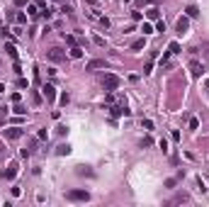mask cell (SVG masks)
Returning a JSON list of instances; mask_svg holds the SVG:
<instances>
[{
    "label": "cell",
    "mask_w": 209,
    "mask_h": 207,
    "mask_svg": "<svg viewBox=\"0 0 209 207\" xmlns=\"http://www.w3.org/2000/svg\"><path fill=\"white\" fill-rule=\"evenodd\" d=\"M66 197L73 200V202H85V200H90V193H88V190H68Z\"/></svg>",
    "instance_id": "6da1fadb"
},
{
    "label": "cell",
    "mask_w": 209,
    "mask_h": 207,
    "mask_svg": "<svg viewBox=\"0 0 209 207\" xmlns=\"http://www.w3.org/2000/svg\"><path fill=\"white\" fill-rule=\"evenodd\" d=\"M117 88H119V78H117L114 73H107V76H104V90L112 93V90H117Z\"/></svg>",
    "instance_id": "7a4b0ae2"
},
{
    "label": "cell",
    "mask_w": 209,
    "mask_h": 207,
    "mask_svg": "<svg viewBox=\"0 0 209 207\" xmlns=\"http://www.w3.org/2000/svg\"><path fill=\"white\" fill-rule=\"evenodd\" d=\"M46 59L59 64V61H66V54H63L61 49H56V46H54V49H49V51H46Z\"/></svg>",
    "instance_id": "3957f363"
},
{
    "label": "cell",
    "mask_w": 209,
    "mask_h": 207,
    "mask_svg": "<svg viewBox=\"0 0 209 207\" xmlns=\"http://www.w3.org/2000/svg\"><path fill=\"white\" fill-rule=\"evenodd\" d=\"M2 134H5V139H20L25 132H22V127H10V129H2Z\"/></svg>",
    "instance_id": "277c9868"
},
{
    "label": "cell",
    "mask_w": 209,
    "mask_h": 207,
    "mask_svg": "<svg viewBox=\"0 0 209 207\" xmlns=\"http://www.w3.org/2000/svg\"><path fill=\"white\" fill-rule=\"evenodd\" d=\"M41 93H44V98H46L49 103H54V100H56V88H54L51 83H46V85L41 88Z\"/></svg>",
    "instance_id": "5b68a950"
},
{
    "label": "cell",
    "mask_w": 209,
    "mask_h": 207,
    "mask_svg": "<svg viewBox=\"0 0 209 207\" xmlns=\"http://www.w3.org/2000/svg\"><path fill=\"white\" fill-rule=\"evenodd\" d=\"M190 73H192L195 78H200V76H202V64H200L197 59H192V61H190Z\"/></svg>",
    "instance_id": "8992f818"
},
{
    "label": "cell",
    "mask_w": 209,
    "mask_h": 207,
    "mask_svg": "<svg viewBox=\"0 0 209 207\" xmlns=\"http://www.w3.org/2000/svg\"><path fill=\"white\" fill-rule=\"evenodd\" d=\"M107 64H104L102 59H95V61H88V66H85V71H95V68H104Z\"/></svg>",
    "instance_id": "52a82bcc"
},
{
    "label": "cell",
    "mask_w": 209,
    "mask_h": 207,
    "mask_svg": "<svg viewBox=\"0 0 209 207\" xmlns=\"http://www.w3.org/2000/svg\"><path fill=\"white\" fill-rule=\"evenodd\" d=\"M15 175H17V166H15V163H12V166H7V168L2 171V178H7V180H12Z\"/></svg>",
    "instance_id": "ba28073f"
},
{
    "label": "cell",
    "mask_w": 209,
    "mask_h": 207,
    "mask_svg": "<svg viewBox=\"0 0 209 207\" xmlns=\"http://www.w3.org/2000/svg\"><path fill=\"white\" fill-rule=\"evenodd\" d=\"M187 27H190V20L187 17H180L177 20V32H187Z\"/></svg>",
    "instance_id": "9c48e42d"
},
{
    "label": "cell",
    "mask_w": 209,
    "mask_h": 207,
    "mask_svg": "<svg viewBox=\"0 0 209 207\" xmlns=\"http://www.w3.org/2000/svg\"><path fill=\"white\" fill-rule=\"evenodd\" d=\"M5 51H7L10 59H17V49H15V44H5Z\"/></svg>",
    "instance_id": "30bf717a"
},
{
    "label": "cell",
    "mask_w": 209,
    "mask_h": 207,
    "mask_svg": "<svg viewBox=\"0 0 209 207\" xmlns=\"http://www.w3.org/2000/svg\"><path fill=\"white\" fill-rule=\"evenodd\" d=\"M56 154H59V156H68V154H70V146H68V144H61V146L56 149Z\"/></svg>",
    "instance_id": "8fae6325"
},
{
    "label": "cell",
    "mask_w": 209,
    "mask_h": 207,
    "mask_svg": "<svg viewBox=\"0 0 209 207\" xmlns=\"http://www.w3.org/2000/svg\"><path fill=\"white\" fill-rule=\"evenodd\" d=\"M143 44H146V39H136V41L131 44V49H134V51H139V49H143Z\"/></svg>",
    "instance_id": "7c38bea8"
},
{
    "label": "cell",
    "mask_w": 209,
    "mask_h": 207,
    "mask_svg": "<svg viewBox=\"0 0 209 207\" xmlns=\"http://www.w3.org/2000/svg\"><path fill=\"white\" fill-rule=\"evenodd\" d=\"M27 12H29V17H36V15H39L41 10H39L36 5H29V7H27Z\"/></svg>",
    "instance_id": "4fadbf2b"
},
{
    "label": "cell",
    "mask_w": 209,
    "mask_h": 207,
    "mask_svg": "<svg viewBox=\"0 0 209 207\" xmlns=\"http://www.w3.org/2000/svg\"><path fill=\"white\" fill-rule=\"evenodd\" d=\"M168 51H170V54H180V44H177V41H170Z\"/></svg>",
    "instance_id": "5bb4252c"
},
{
    "label": "cell",
    "mask_w": 209,
    "mask_h": 207,
    "mask_svg": "<svg viewBox=\"0 0 209 207\" xmlns=\"http://www.w3.org/2000/svg\"><path fill=\"white\" fill-rule=\"evenodd\" d=\"M70 56H73V59H80V56H83V49L73 46V49H70Z\"/></svg>",
    "instance_id": "9a60e30c"
},
{
    "label": "cell",
    "mask_w": 209,
    "mask_h": 207,
    "mask_svg": "<svg viewBox=\"0 0 209 207\" xmlns=\"http://www.w3.org/2000/svg\"><path fill=\"white\" fill-rule=\"evenodd\" d=\"M5 119H7V107H0V127L5 124Z\"/></svg>",
    "instance_id": "2e32d148"
},
{
    "label": "cell",
    "mask_w": 209,
    "mask_h": 207,
    "mask_svg": "<svg viewBox=\"0 0 209 207\" xmlns=\"http://www.w3.org/2000/svg\"><path fill=\"white\" fill-rule=\"evenodd\" d=\"M146 15H148V20H158V10H156V7H151Z\"/></svg>",
    "instance_id": "e0dca14e"
},
{
    "label": "cell",
    "mask_w": 209,
    "mask_h": 207,
    "mask_svg": "<svg viewBox=\"0 0 209 207\" xmlns=\"http://www.w3.org/2000/svg\"><path fill=\"white\" fill-rule=\"evenodd\" d=\"M187 17H197V7H195V5L187 7Z\"/></svg>",
    "instance_id": "ac0fdd59"
},
{
    "label": "cell",
    "mask_w": 209,
    "mask_h": 207,
    "mask_svg": "<svg viewBox=\"0 0 209 207\" xmlns=\"http://www.w3.org/2000/svg\"><path fill=\"white\" fill-rule=\"evenodd\" d=\"M25 22H27V15L20 12V15H17V25H25Z\"/></svg>",
    "instance_id": "d6986e66"
},
{
    "label": "cell",
    "mask_w": 209,
    "mask_h": 207,
    "mask_svg": "<svg viewBox=\"0 0 209 207\" xmlns=\"http://www.w3.org/2000/svg\"><path fill=\"white\" fill-rule=\"evenodd\" d=\"M12 112H15V115H25V112H27V110H25V107H22V105H15V110H12Z\"/></svg>",
    "instance_id": "ffe728a7"
},
{
    "label": "cell",
    "mask_w": 209,
    "mask_h": 207,
    "mask_svg": "<svg viewBox=\"0 0 209 207\" xmlns=\"http://www.w3.org/2000/svg\"><path fill=\"white\" fill-rule=\"evenodd\" d=\"M141 32H143V34H151V32H153V27H151V25H143V27H141Z\"/></svg>",
    "instance_id": "44dd1931"
},
{
    "label": "cell",
    "mask_w": 209,
    "mask_h": 207,
    "mask_svg": "<svg viewBox=\"0 0 209 207\" xmlns=\"http://www.w3.org/2000/svg\"><path fill=\"white\" fill-rule=\"evenodd\" d=\"M41 17H46V20H49V17H51V10H49V7H44V10H41Z\"/></svg>",
    "instance_id": "7402d4cb"
},
{
    "label": "cell",
    "mask_w": 209,
    "mask_h": 207,
    "mask_svg": "<svg viewBox=\"0 0 209 207\" xmlns=\"http://www.w3.org/2000/svg\"><path fill=\"white\" fill-rule=\"evenodd\" d=\"M200 127V119H190V129H197Z\"/></svg>",
    "instance_id": "603a6c76"
},
{
    "label": "cell",
    "mask_w": 209,
    "mask_h": 207,
    "mask_svg": "<svg viewBox=\"0 0 209 207\" xmlns=\"http://www.w3.org/2000/svg\"><path fill=\"white\" fill-rule=\"evenodd\" d=\"M100 25H102L104 29H107V27H109V20H107V17H100Z\"/></svg>",
    "instance_id": "cb8c5ba5"
},
{
    "label": "cell",
    "mask_w": 209,
    "mask_h": 207,
    "mask_svg": "<svg viewBox=\"0 0 209 207\" xmlns=\"http://www.w3.org/2000/svg\"><path fill=\"white\" fill-rule=\"evenodd\" d=\"M32 100H34V103L39 105V103H41V95H39V93H32Z\"/></svg>",
    "instance_id": "d4e9b609"
},
{
    "label": "cell",
    "mask_w": 209,
    "mask_h": 207,
    "mask_svg": "<svg viewBox=\"0 0 209 207\" xmlns=\"http://www.w3.org/2000/svg\"><path fill=\"white\" fill-rule=\"evenodd\" d=\"M66 41H68L70 46H73V44H75V37H73V34H66Z\"/></svg>",
    "instance_id": "484cf974"
},
{
    "label": "cell",
    "mask_w": 209,
    "mask_h": 207,
    "mask_svg": "<svg viewBox=\"0 0 209 207\" xmlns=\"http://www.w3.org/2000/svg\"><path fill=\"white\" fill-rule=\"evenodd\" d=\"M15 5H20V7H22V5H27V0H15Z\"/></svg>",
    "instance_id": "4316f807"
},
{
    "label": "cell",
    "mask_w": 209,
    "mask_h": 207,
    "mask_svg": "<svg viewBox=\"0 0 209 207\" xmlns=\"http://www.w3.org/2000/svg\"><path fill=\"white\" fill-rule=\"evenodd\" d=\"M0 93H5V85H2V83H0Z\"/></svg>",
    "instance_id": "83f0119b"
},
{
    "label": "cell",
    "mask_w": 209,
    "mask_h": 207,
    "mask_svg": "<svg viewBox=\"0 0 209 207\" xmlns=\"http://www.w3.org/2000/svg\"><path fill=\"white\" fill-rule=\"evenodd\" d=\"M88 2H90V5H95V0H88Z\"/></svg>",
    "instance_id": "f1b7e54d"
},
{
    "label": "cell",
    "mask_w": 209,
    "mask_h": 207,
    "mask_svg": "<svg viewBox=\"0 0 209 207\" xmlns=\"http://www.w3.org/2000/svg\"><path fill=\"white\" fill-rule=\"evenodd\" d=\"M148 2H158V0H148Z\"/></svg>",
    "instance_id": "f546056e"
},
{
    "label": "cell",
    "mask_w": 209,
    "mask_h": 207,
    "mask_svg": "<svg viewBox=\"0 0 209 207\" xmlns=\"http://www.w3.org/2000/svg\"><path fill=\"white\" fill-rule=\"evenodd\" d=\"M207 88H209V80H207Z\"/></svg>",
    "instance_id": "4dcf8cb0"
},
{
    "label": "cell",
    "mask_w": 209,
    "mask_h": 207,
    "mask_svg": "<svg viewBox=\"0 0 209 207\" xmlns=\"http://www.w3.org/2000/svg\"><path fill=\"white\" fill-rule=\"evenodd\" d=\"M124 2H129V0H124Z\"/></svg>",
    "instance_id": "1f68e13d"
}]
</instances>
